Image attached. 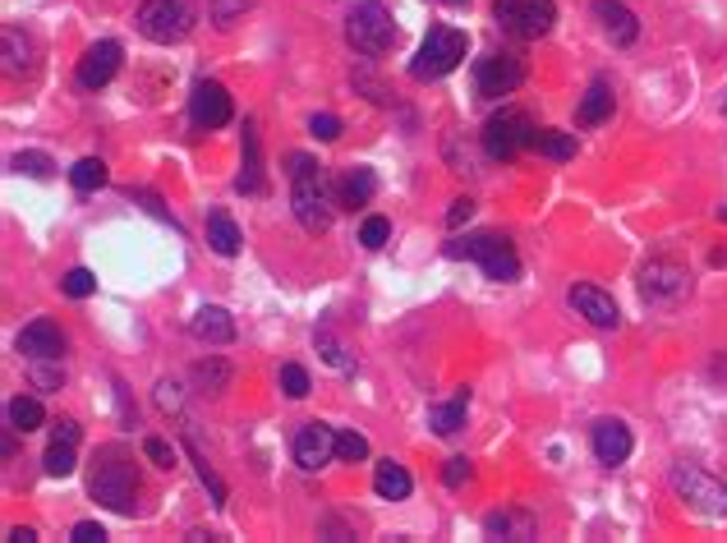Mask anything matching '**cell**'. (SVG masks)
Here are the masks:
<instances>
[{
	"mask_svg": "<svg viewBox=\"0 0 727 543\" xmlns=\"http://www.w3.org/2000/svg\"><path fill=\"white\" fill-rule=\"evenodd\" d=\"M285 166H291V208H295L300 226L308 230V236H323V230L332 226V213L341 208V198H336V189H332L327 166H318L308 152H295Z\"/></svg>",
	"mask_w": 727,
	"mask_h": 543,
	"instance_id": "1",
	"label": "cell"
},
{
	"mask_svg": "<svg viewBox=\"0 0 727 543\" xmlns=\"http://www.w3.org/2000/svg\"><path fill=\"white\" fill-rule=\"evenodd\" d=\"M88 493H93V502H101L107 511L129 515V511H134V502H139V470L120 452H101L97 465H93V475H88Z\"/></svg>",
	"mask_w": 727,
	"mask_h": 543,
	"instance_id": "2",
	"label": "cell"
},
{
	"mask_svg": "<svg viewBox=\"0 0 727 543\" xmlns=\"http://www.w3.org/2000/svg\"><path fill=\"white\" fill-rule=\"evenodd\" d=\"M465 46H470V37H465L460 29H428V37L420 42V51H414V65L410 74L420 84H433V79H447V74L465 61Z\"/></svg>",
	"mask_w": 727,
	"mask_h": 543,
	"instance_id": "3",
	"label": "cell"
},
{
	"mask_svg": "<svg viewBox=\"0 0 727 543\" xmlns=\"http://www.w3.org/2000/svg\"><path fill=\"white\" fill-rule=\"evenodd\" d=\"M346 42L359 51V56H382L392 51L397 42V29H392V14H387L378 0H359L346 14Z\"/></svg>",
	"mask_w": 727,
	"mask_h": 543,
	"instance_id": "4",
	"label": "cell"
},
{
	"mask_svg": "<svg viewBox=\"0 0 727 543\" xmlns=\"http://www.w3.org/2000/svg\"><path fill=\"white\" fill-rule=\"evenodd\" d=\"M447 258H470V263L484 268L488 281H516L521 276V258H516V245L502 236H470L447 245Z\"/></svg>",
	"mask_w": 727,
	"mask_h": 543,
	"instance_id": "5",
	"label": "cell"
},
{
	"mask_svg": "<svg viewBox=\"0 0 727 543\" xmlns=\"http://www.w3.org/2000/svg\"><path fill=\"white\" fill-rule=\"evenodd\" d=\"M534 148V120L525 111H498L484 124V152L492 162H516Z\"/></svg>",
	"mask_w": 727,
	"mask_h": 543,
	"instance_id": "6",
	"label": "cell"
},
{
	"mask_svg": "<svg viewBox=\"0 0 727 543\" xmlns=\"http://www.w3.org/2000/svg\"><path fill=\"white\" fill-rule=\"evenodd\" d=\"M492 14H498L502 29L511 37H521V42L549 37L553 23H557V6H553V0H498Z\"/></svg>",
	"mask_w": 727,
	"mask_h": 543,
	"instance_id": "7",
	"label": "cell"
},
{
	"mask_svg": "<svg viewBox=\"0 0 727 543\" xmlns=\"http://www.w3.org/2000/svg\"><path fill=\"white\" fill-rule=\"evenodd\" d=\"M189 29H194V6H189V0H143V6H139V33L148 42L171 46V42L185 37Z\"/></svg>",
	"mask_w": 727,
	"mask_h": 543,
	"instance_id": "8",
	"label": "cell"
},
{
	"mask_svg": "<svg viewBox=\"0 0 727 543\" xmlns=\"http://www.w3.org/2000/svg\"><path fill=\"white\" fill-rule=\"evenodd\" d=\"M640 295L644 304L654 308H672L691 295V272L682 263H672V258H654V263L640 268Z\"/></svg>",
	"mask_w": 727,
	"mask_h": 543,
	"instance_id": "9",
	"label": "cell"
},
{
	"mask_svg": "<svg viewBox=\"0 0 727 543\" xmlns=\"http://www.w3.org/2000/svg\"><path fill=\"white\" fill-rule=\"evenodd\" d=\"M525 84V61L511 56V51H488L484 61H475V93L498 101V97H511L516 88Z\"/></svg>",
	"mask_w": 727,
	"mask_h": 543,
	"instance_id": "10",
	"label": "cell"
},
{
	"mask_svg": "<svg viewBox=\"0 0 727 543\" xmlns=\"http://www.w3.org/2000/svg\"><path fill=\"white\" fill-rule=\"evenodd\" d=\"M672 488H677V498L691 502L699 515H723L727 511V488L718 479H709L699 465H672Z\"/></svg>",
	"mask_w": 727,
	"mask_h": 543,
	"instance_id": "11",
	"label": "cell"
},
{
	"mask_svg": "<svg viewBox=\"0 0 727 543\" xmlns=\"http://www.w3.org/2000/svg\"><path fill=\"white\" fill-rule=\"evenodd\" d=\"M291 452H295V465L300 470H323V465L336 456V428H327V424H304L300 433H295V443H291Z\"/></svg>",
	"mask_w": 727,
	"mask_h": 543,
	"instance_id": "12",
	"label": "cell"
},
{
	"mask_svg": "<svg viewBox=\"0 0 727 543\" xmlns=\"http://www.w3.org/2000/svg\"><path fill=\"white\" fill-rule=\"evenodd\" d=\"M230 93L217 84V79H198L194 84V97H189V116L198 129H221L230 120Z\"/></svg>",
	"mask_w": 727,
	"mask_h": 543,
	"instance_id": "13",
	"label": "cell"
},
{
	"mask_svg": "<svg viewBox=\"0 0 727 543\" xmlns=\"http://www.w3.org/2000/svg\"><path fill=\"white\" fill-rule=\"evenodd\" d=\"M120 61H124L120 42H93L84 51V61H79V84L84 88H107L120 74Z\"/></svg>",
	"mask_w": 727,
	"mask_h": 543,
	"instance_id": "14",
	"label": "cell"
},
{
	"mask_svg": "<svg viewBox=\"0 0 727 543\" xmlns=\"http://www.w3.org/2000/svg\"><path fill=\"white\" fill-rule=\"evenodd\" d=\"M566 300H571V308H576L580 318H589L594 327H617V323H621L617 300H612L608 291H599V286H589V281H576V286L566 291Z\"/></svg>",
	"mask_w": 727,
	"mask_h": 543,
	"instance_id": "15",
	"label": "cell"
},
{
	"mask_svg": "<svg viewBox=\"0 0 727 543\" xmlns=\"http://www.w3.org/2000/svg\"><path fill=\"white\" fill-rule=\"evenodd\" d=\"M19 355L29 359H61L65 355V332L51 318H33L29 327L19 332Z\"/></svg>",
	"mask_w": 727,
	"mask_h": 543,
	"instance_id": "16",
	"label": "cell"
},
{
	"mask_svg": "<svg viewBox=\"0 0 727 543\" xmlns=\"http://www.w3.org/2000/svg\"><path fill=\"white\" fill-rule=\"evenodd\" d=\"M594 19L604 23V33L612 46H631L640 37V19L621 6V0H594Z\"/></svg>",
	"mask_w": 727,
	"mask_h": 543,
	"instance_id": "17",
	"label": "cell"
},
{
	"mask_svg": "<svg viewBox=\"0 0 727 543\" xmlns=\"http://www.w3.org/2000/svg\"><path fill=\"white\" fill-rule=\"evenodd\" d=\"M631 428L621 424V420H599L594 424V456H599L604 465H621L631 456Z\"/></svg>",
	"mask_w": 727,
	"mask_h": 543,
	"instance_id": "18",
	"label": "cell"
},
{
	"mask_svg": "<svg viewBox=\"0 0 727 543\" xmlns=\"http://www.w3.org/2000/svg\"><path fill=\"white\" fill-rule=\"evenodd\" d=\"M189 332L198 336V341H207V346H230V341H236V318H230L226 308H217V304H203L194 314V323H189Z\"/></svg>",
	"mask_w": 727,
	"mask_h": 543,
	"instance_id": "19",
	"label": "cell"
},
{
	"mask_svg": "<svg viewBox=\"0 0 727 543\" xmlns=\"http://www.w3.org/2000/svg\"><path fill=\"white\" fill-rule=\"evenodd\" d=\"M373 194H378V175L369 166H350V171H341V180H336L341 208H369Z\"/></svg>",
	"mask_w": 727,
	"mask_h": 543,
	"instance_id": "20",
	"label": "cell"
},
{
	"mask_svg": "<svg viewBox=\"0 0 727 543\" xmlns=\"http://www.w3.org/2000/svg\"><path fill=\"white\" fill-rule=\"evenodd\" d=\"M488 539H511V543H525L534 539V515L521 511V507H502V511H488V521H484Z\"/></svg>",
	"mask_w": 727,
	"mask_h": 543,
	"instance_id": "21",
	"label": "cell"
},
{
	"mask_svg": "<svg viewBox=\"0 0 727 543\" xmlns=\"http://www.w3.org/2000/svg\"><path fill=\"white\" fill-rule=\"evenodd\" d=\"M240 194H268V175H263V148H258V124H245V171L236 180Z\"/></svg>",
	"mask_w": 727,
	"mask_h": 543,
	"instance_id": "22",
	"label": "cell"
},
{
	"mask_svg": "<svg viewBox=\"0 0 727 543\" xmlns=\"http://www.w3.org/2000/svg\"><path fill=\"white\" fill-rule=\"evenodd\" d=\"M465 410H470V392H460L452 397V401H443V405H428V428L437 433V437H456L460 428H465Z\"/></svg>",
	"mask_w": 727,
	"mask_h": 543,
	"instance_id": "23",
	"label": "cell"
},
{
	"mask_svg": "<svg viewBox=\"0 0 727 543\" xmlns=\"http://www.w3.org/2000/svg\"><path fill=\"white\" fill-rule=\"evenodd\" d=\"M608 116H612V84L608 79H594L585 88V97H580V107H576V124L594 129V124H604Z\"/></svg>",
	"mask_w": 727,
	"mask_h": 543,
	"instance_id": "24",
	"label": "cell"
},
{
	"mask_svg": "<svg viewBox=\"0 0 727 543\" xmlns=\"http://www.w3.org/2000/svg\"><path fill=\"white\" fill-rule=\"evenodd\" d=\"M373 488H378V498H387V502H401V498H410L414 479L405 475V465H397L392 456H387V460H378V465H373Z\"/></svg>",
	"mask_w": 727,
	"mask_h": 543,
	"instance_id": "25",
	"label": "cell"
},
{
	"mask_svg": "<svg viewBox=\"0 0 727 543\" xmlns=\"http://www.w3.org/2000/svg\"><path fill=\"white\" fill-rule=\"evenodd\" d=\"M539 158H549V162H571L576 158V134H566V129H534V148Z\"/></svg>",
	"mask_w": 727,
	"mask_h": 543,
	"instance_id": "26",
	"label": "cell"
},
{
	"mask_svg": "<svg viewBox=\"0 0 727 543\" xmlns=\"http://www.w3.org/2000/svg\"><path fill=\"white\" fill-rule=\"evenodd\" d=\"M207 249L221 253V258H236V253H240V226L230 221L226 213H213V217H207Z\"/></svg>",
	"mask_w": 727,
	"mask_h": 543,
	"instance_id": "27",
	"label": "cell"
},
{
	"mask_svg": "<svg viewBox=\"0 0 727 543\" xmlns=\"http://www.w3.org/2000/svg\"><path fill=\"white\" fill-rule=\"evenodd\" d=\"M194 382H198V392L221 397L226 387H230V365H226L221 355H207V359H198V365H194Z\"/></svg>",
	"mask_w": 727,
	"mask_h": 543,
	"instance_id": "28",
	"label": "cell"
},
{
	"mask_svg": "<svg viewBox=\"0 0 727 543\" xmlns=\"http://www.w3.org/2000/svg\"><path fill=\"white\" fill-rule=\"evenodd\" d=\"M6 420H10V433H33V428H42L46 410H42L37 397H14V401L6 405Z\"/></svg>",
	"mask_w": 727,
	"mask_h": 543,
	"instance_id": "29",
	"label": "cell"
},
{
	"mask_svg": "<svg viewBox=\"0 0 727 543\" xmlns=\"http://www.w3.org/2000/svg\"><path fill=\"white\" fill-rule=\"evenodd\" d=\"M0 42H6V74H33V42L29 37L19 29H6Z\"/></svg>",
	"mask_w": 727,
	"mask_h": 543,
	"instance_id": "30",
	"label": "cell"
},
{
	"mask_svg": "<svg viewBox=\"0 0 727 543\" xmlns=\"http://www.w3.org/2000/svg\"><path fill=\"white\" fill-rule=\"evenodd\" d=\"M69 185L79 189V194H97L101 185H107V162H97V158L74 162V171H69Z\"/></svg>",
	"mask_w": 727,
	"mask_h": 543,
	"instance_id": "31",
	"label": "cell"
},
{
	"mask_svg": "<svg viewBox=\"0 0 727 543\" xmlns=\"http://www.w3.org/2000/svg\"><path fill=\"white\" fill-rule=\"evenodd\" d=\"M29 378L37 392H61L65 387V365L61 359H29Z\"/></svg>",
	"mask_w": 727,
	"mask_h": 543,
	"instance_id": "32",
	"label": "cell"
},
{
	"mask_svg": "<svg viewBox=\"0 0 727 543\" xmlns=\"http://www.w3.org/2000/svg\"><path fill=\"white\" fill-rule=\"evenodd\" d=\"M314 346H318V355L327 359V365H332L336 373H350V369H355V359L346 355V346L336 341V336H332L327 327H318V332H314Z\"/></svg>",
	"mask_w": 727,
	"mask_h": 543,
	"instance_id": "33",
	"label": "cell"
},
{
	"mask_svg": "<svg viewBox=\"0 0 727 543\" xmlns=\"http://www.w3.org/2000/svg\"><path fill=\"white\" fill-rule=\"evenodd\" d=\"M42 465H46L51 479H69L74 475V447L69 443H51L46 456H42Z\"/></svg>",
	"mask_w": 727,
	"mask_h": 543,
	"instance_id": "34",
	"label": "cell"
},
{
	"mask_svg": "<svg viewBox=\"0 0 727 543\" xmlns=\"http://www.w3.org/2000/svg\"><path fill=\"white\" fill-rule=\"evenodd\" d=\"M10 171L29 175V180H46V175L56 171V166H51V158H46V152H14V158H10Z\"/></svg>",
	"mask_w": 727,
	"mask_h": 543,
	"instance_id": "35",
	"label": "cell"
},
{
	"mask_svg": "<svg viewBox=\"0 0 727 543\" xmlns=\"http://www.w3.org/2000/svg\"><path fill=\"white\" fill-rule=\"evenodd\" d=\"M369 456V437L364 433H336V460H346V465H355V460H364Z\"/></svg>",
	"mask_w": 727,
	"mask_h": 543,
	"instance_id": "36",
	"label": "cell"
},
{
	"mask_svg": "<svg viewBox=\"0 0 727 543\" xmlns=\"http://www.w3.org/2000/svg\"><path fill=\"white\" fill-rule=\"evenodd\" d=\"M185 452H189V460H194V465H198V479H203V484H207V493H213V502H217V507H221V502H226V484H221V479H217V470H213V465H207V460H203V452H198V447H194V443H185Z\"/></svg>",
	"mask_w": 727,
	"mask_h": 543,
	"instance_id": "37",
	"label": "cell"
},
{
	"mask_svg": "<svg viewBox=\"0 0 727 543\" xmlns=\"http://www.w3.org/2000/svg\"><path fill=\"white\" fill-rule=\"evenodd\" d=\"M61 291H65L69 300H88V295L97 291V276H93L88 268H69L65 281H61Z\"/></svg>",
	"mask_w": 727,
	"mask_h": 543,
	"instance_id": "38",
	"label": "cell"
},
{
	"mask_svg": "<svg viewBox=\"0 0 727 543\" xmlns=\"http://www.w3.org/2000/svg\"><path fill=\"white\" fill-rule=\"evenodd\" d=\"M281 392L291 401H304L308 397V373L300 365H281Z\"/></svg>",
	"mask_w": 727,
	"mask_h": 543,
	"instance_id": "39",
	"label": "cell"
},
{
	"mask_svg": "<svg viewBox=\"0 0 727 543\" xmlns=\"http://www.w3.org/2000/svg\"><path fill=\"white\" fill-rule=\"evenodd\" d=\"M387 236H392V226H387V217H369L359 226V245L364 249H382L387 245Z\"/></svg>",
	"mask_w": 727,
	"mask_h": 543,
	"instance_id": "40",
	"label": "cell"
},
{
	"mask_svg": "<svg viewBox=\"0 0 727 543\" xmlns=\"http://www.w3.org/2000/svg\"><path fill=\"white\" fill-rule=\"evenodd\" d=\"M249 10V0H213V23L217 29H236V19Z\"/></svg>",
	"mask_w": 727,
	"mask_h": 543,
	"instance_id": "41",
	"label": "cell"
},
{
	"mask_svg": "<svg viewBox=\"0 0 727 543\" xmlns=\"http://www.w3.org/2000/svg\"><path fill=\"white\" fill-rule=\"evenodd\" d=\"M475 479V465L465 460V456H452L447 465H443V484L447 488H460V484H470Z\"/></svg>",
	"mask_w": 727,
	"mask_h": 543,
	"instance_id": "42",
	"label": "cell"
},
{
	"mask_svg": "<svg viewBox=\"0 0 727 543\" xmlns=\"http://www.w3.org/2000/svg\"><path fill=\"white\" fill-rule=\"evenodd\" d=\"M143 456H148L152 465H162V470H171V465H175V452H171L166 437H148V443H143Z\"/></svg>",
	"mask_w": 727,
	"mask_h": 543,
	"instance_id": "43",
	"label": "cell"
},
{
	"mask_svg": "<svg viewBox=\"0 0 727 543\" xmlns=\"http://www.w3.org/2000/svg\"><path fill=\"white\" fill-rule=\"evenodd\" d=\"M308 129L323 139V143H332V139H341V120H336L332 111H318L314 120H308Z\"/></svg>",
	"mask_w": 727,
	"mask_h": 543,
	"instance_id": "44",
	"label": "cell"
},
{
	"mask_svg": "<svg viewBox=\"0 0 727 543\" xmlns=\"http://www.w3.org/2000/svg\"><path fill=\"white\" fill-rule=\"evenodd\" d=\"M158 405L166 410V415H180V405H185V401H180V387H175L171 378L158 382Z\"/></svg>",
	"mask_w": 727,
	"mask_h": 543,
	"instance_id": "45",
	"label": "cell"
},
{
	"mask_svg": "<svg viewBox=\"0 0 727 543\" xmlns=\"http://www.w3.org/2000/svg\"><path fill=\"white\" fill-rule=\"evenodd\" d=\"M79 437H84V428L79 424H74V420H56V428H51V443H79Z\"/></svg>",
	"mask_w": 727,
	"mask_h": 543,
	"instance_id": "46",
	"label": "cell"
},
{
	"mask_svg": "<svg viewBox=\"0 0 727 543\" xmlns=\"http://www.w3.org/2000/svg\"><path fill=\"white\" fill-rule=\"evenodd\" d=\"M69 539H74V543H101V539H107V530H101L97 521H79Z\"/></svg>",
	"mask_w": 727,
	"mask_h": 543,
	"instance_id": "47",
	"label": "cell"
},
{
	"mask_svg": "<svg viewBox=\"0 0 727 543\" xmlns=\"http://www.w3.org/2000/svg\"><path fill=\"white\" fill-rule=\"evenodd\" d=\"M470 213H475V203H470V198H456V203H452V208H447V226L456 230L460 221H470Z\"/></svg>",
	"mask_w": 727,
	"mask_h": 543,
	"instance_id": "48",
	"label": "cell"
},
{
	"mask_svg": "<svg viewBox=\"0 0 727 543\" xmlns=\"http://www.w3.org/2000/svg\"><path fill=\"white\" fill-rule=\"evenodd\" d=\"M134 198H139V203H148V213L158 217V221H171V213L162 208V198H158V194H148V189H134Z\"/></svg>",
	"mask_w": 727,
	"mask_h": 543,
	"instance_id": "49",
	"label": "cell"
},
{
	"mask_svg": "<svg viewBox=\"0 0 727 543\" xmlns=\"http://www.w3.org/2000/svg\"><path fill=\"white\" fill-rule=\"evenodd\" d=\"M10 543H37V534H33L29 525H14V530H10Z\"/></svg>",
	"mask_w": 727,
	"mask_h": 543,
	"instance_id": "50",
	"label": "cell"
},
{
	"mask_svg": "<svg viewBox=\"0 0 727 543\" xmlns=\"http://www.w3.org/2000/svg\"><path fill=\"white\" fill-rule=\"evenodd\" d=\"M443 6H470V0H443Z\"/></svg>",
	"mask_w": 727,
	"mask_h": 543,
	"instance_id": "51",
	"label": "cell"
}]
</instances>
